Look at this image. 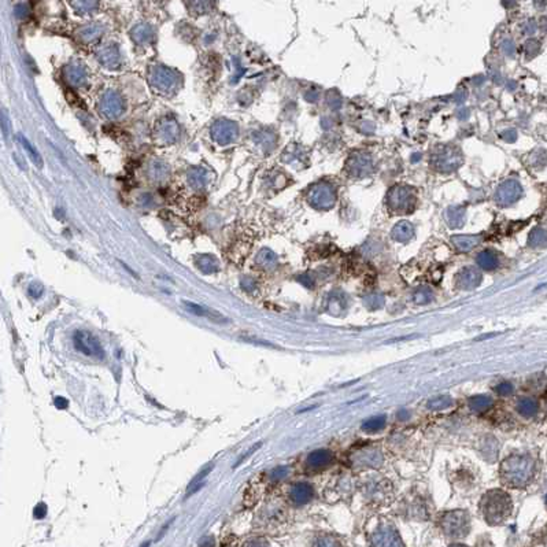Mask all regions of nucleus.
Listing matches in <instances>:
<instances>
[{
	"instance_id": "c756f323",
	"label": "nucleus",
	"mask_w": 547,
	"mask_h": 547,
	"mask_svg": "<svg viewBox=\"0 0 547 547\" xmlns=\"http://www.w3.org/2000/svg\"><path fill=\"white\" fill-rule=\"evenodd\" d=\"M244 547H268V545L265 541H250L245 543Z\"/></svg>"
},
{
	"instance_id": "bb28decb",
	"label": "nucleus",
	"mask_w": 547,
	"mask_h": 547,
	"mask_svg": "<svg viewBox=\"0 0 547 547\" xmlns=\"http://www.w3.org/2000/svg\"><path fill=\"white\" fill-rule=\"evenodd\" d=\"M21 139H22L23 146H25V147H26V149L29 150V155H30V158H33L34 162H36V165H37V166H41V158H40V155H39V154H37V153H36V150H34L33 147H30V146H29L28 140H26L25 137H21Z\"/></svg>"
},
{
	"instance_id": "9d476101",
	"label": "nucleus",
	"mask_w": 547,
	"mask_h": 547,
	"mask_svg": "<svg viewBox=\"0 0 547 547\" xmlns=\"http://www.w3.org/2000/svg\"><path fill=\"white\" fill-rule=\"evenodd\" d=\"M182 303H184V306H185V309L188 310L189 313L195 314V315H198V317H205V318L211 319V321H214V322H220V324H225V322H228V318H227V317H224L223 314L217 313V312L211 310V309L209 308L206 309L203 308V306L196 305V303L194 302H188V301H184Z\"/></svg>"
},
{
	"instance_id": "7ed1b4c3",
	"label": "nucleus",
	"mask_w": 547,
	"mask_h": 547,
	"mask_svg": "<svg viewBox=\"0 0 547 547\" xmlns=\"http://www.w3.org/2000/svg\"><path fill=\"white\" fill-rule=\"evenodd\" d=\"M442 531L451 539H461L468 535L470 528V519L465 510H453L443 516L440 521Z\"/></svg>"
},
{
	"instance_id": "c85d7f7f",
	"label": "nucleus",
	"mask_w": 547,
	"mask_h": 547,
	"mask_svg": "<svg viewBox=\"0 0 547 547\" xmlns=\"http://www.w3.org/2000/svg\"><path fill=\"white\" fill-rule=\"evenodd\" d=\"M54 405H55V407H58L59 410H65V409H68L69 407V402L65 398H62V396H57V398L54 399Z\"/></svg>"
},
{
	"instance_id": "b1692460",
	"label": "nucleus",
	"mask_w": 547,
	"mask_h": 547,
	"mask_svg": "<svg viewBox=\"0 0 547 547\" xmlns=\"http://www.w3.org/2000/svg\"><path fill=\"white\" fill-rule=\"evenodd\" d=\"M270 476H272V480H273V481H280V480L285 479V477L288 476V468H285V467L276 468V469L272 470Z\"/></svg>"
},
{
	"instance_id": "a211bd4d",
	"label": "nucleus",
	"mask_w": 547,
	"mask_h": 547,
	"mask_svg": "<svg viewBox=\"0 0 547 547\" xmlns=\"http://www.w3.org/2000/svg\"><path fill=\"white\" fill-rule=\"evenodd\" d=\"M453 406V399L447 395H442V396H435L429 402H428V409H432V410H443V409H447Z\"/></svg>"
},
{
	"instance_id": "6ab92c4d",
	"label": "nucleus",
	"mask_w": 547,
	"mask_h": 547,
	"mask_svg": "<svg viewBox=\"0 0 547 547\" xmlns=\"http://www.w3.org/2000/svg\"><path fill=\"white\" fill-rule=\"evenodd\" d=\"M453 240H454V244H456L457 248L461 251L470 250L479 243L477 237H473V236H457Z\"/></svg>"
},
{
	"instance_id": "f8f14e48",
	"label": "nucleus",
	"mask_w": 547,
	"mask_h": 547,
	"mask_svg": "<svg viewBox=\"0 0 547 547\" xmlns=\"http://www.w3.org/2000/svg\"><path fill=\"white\" fill-rule=\"evenodd\" d=\"M539 410V405L534 398H521L517 402V411L525 418L536 416V413Z\"/></svg>"
},
{
	"instance_id": "2eb2a0df",
	"label": "nucleus",
	"mask_w": 547,
	"mask_h": 547,
	"mask_svg": "<svg viewBox=\"0 0 547 547\" xmlns=\"http://www.w3.org/2000/svg\"><path fill=\"white\" fill-rule=\"evenodd\" d=\"M358 462L365 467H379L382 464V454L377 450H365L358 457Z\"/></svg>"
},
{
	"instance_id": "f257e3e1",
	"label": "nucleus",
	"mask_w": 547,
	"mask_h": 547,
	"mask_svg": "<svg viewBox=\"0 0 547 547\" xmlns=\"http://www.w3.org/2000/svg\"><path fill=\"white\" fill-rule=\"evenodd\" d=\"M534 461L528 456L513 454L503 460L501 465V479L510 487H524L534 476Z\"/></svg>"
},
{
	"instance_id": "ddd939ff",
	"label": "nucleus",
	"mask_w": 547,
	"mask_h": 547,
	"mask_svg": "<svg viewBox=\"0 0 547 547\" xmlns=\"http://www.w3.org/2000/svg\"><path fill=\"white\" fill-rule=\"evenodd\" d=\"M492 406V398L488 395H476L469 399V407L476 413H484Z\"/></svg>"
},
{
	"instance_id": "a878e982",
	"label": "nucleus",
	"mask_w": 547,
	"mask_h": 547,
	"mask_svg": "<svg viewBox=\"0 0 547 547\" xmlns=\"http://www.w3.org/2000/svg\"><path fill=\"white\" fill-rule=\"evenodd\" d=\"M431 301V292L427 288H421L416 294V302L417 303H428Z\"/></svg>"
},
{
	"instance_id": "412c9836",
	"label": "nucleus",
	"mask_w": 547,
	"mask_h": 547,
	"mask_svg": "<svg viewBox=\"0 0 547 547\" xmlns=\"http://www.w3.org/2000/svg\"><path fill=\"white\" fill-rule=\"evenodd\" d=\"M213 468H214V465L211 464V465H209L207 468H205L203 470H200L196 476H195L194 479L191 480V483L188 484V488H187V491H189L191 488H194V487H196L198 484H200V483H203V480H205V477L209 474V473L213 470Z\"/></svg>"
},
{
	"instance_id": "aec40b11",
	"label": "nucleus",
	"mask_w": 547,
	"mask_h": 547,
	"mask_svg": "<svg viewBox=\"0 0 547 547\" xmlns=\"http://www.w3.org/2000/svg\"><path fill=\"white\" fill-rule=\"evenodd\" d=\"M530 244L532 247H546L547 245V232L541 228L534 229L530 234Z\"/></svg>"
},
{
	"instance_id": "7c9ffc66",
	"label": "nucleus",
	"mask_w": 547,
	"mask_h": 547,
	"mask_svg": "<svg viewBox=\"0 0 547 547\" xmlns=\"http://www.w3.org/2000/svg\"><path fill=\"white\" fill-rule=\"evenodd\" d=\"M199 547H216V542L213 538H205V541H202Z\"/></svg>"
},
{
	"instance_id": "4468645a",
	"label": "nucleus",
	"mask_w": 547,
	"mask_h": 547,
	"mask_svg": "<svg viewBox=\"0 0 547 547\" xmlns=\"http://www.w3.org/2000/svg\"><path fill=\"white\" fill-rule=\"evenodd\" d=\"M386 424H387V418H386V416L371 417L369 420H366V421L362 424V431H365V432H368V433L379 432V431H382L383 428L386 427Z\"/></svg>"
},
{
	"instance_id": "dca6fc26",
	"label": "nucleus",
	"mask_w": 547,
	"mask_h": 547,
	"mask_svg": "<svg viewBox=\"0 0 547 547\" xmlns=\"http://www.w3.org/2000/svg\"><path fill=\"white\" fill-rule=\"evenodd\" d=\"M393 237L398 239L399 241H406L409 240L413 236V227L410 224L406 223V221H402L399 223L395 228H393Z\"/></svg>"
},
{
	"instance_id": "f03ea898",
	"label": "nucleus",
	"mask_w": 547,
	"mask_h": 547,
	"mask_svg": "<svg viewBox=\"0 0 547 547\" xmlns=\"http://www.w3.org/2000/svg\"><path fill=\"white\" fill-rule=\"evenodd\" d=\"M480 510L485 521L491 525L503 523L512 512V501L505 491L491 490L481 498Z\"/></svg>"
},
{
	"instance_id": "5701e85b",
	"label": "nucleus",
	"mask_w": 547,
	"mask_h": 547,
	"mask_svg": "<svg viewBox=\"0 0 547 547\" xmlns=\"http://www.w3.org/2000/svg\"><path fill=\"white\" fill-rule=\"evenodd\" d=\"M314 547H342L340 543L333 539V538H329V536H325V538H321L317 541V543L314 545Z\"/></svg>"
},
{
	"instance_id": "1a4fd4ad",
	"label": "nucleus",
	"mask_w": 547,
	"mask_h": 547,
	"mask_svg": "<svg viewBox=\"0 0 547 547\" xmlns=\"http://www.w3.org/2000/svg\"><path fill=\"white\" fill-rule=\"evenodd\" d=\"M314 490L309 483H297L291 487L290 499L295 506H303L313 499Z\"/></svg>"
},
{
	"instance_id": "f3484780",
	"label": "nucleus",
	"mask_w": 547,
	"mask_h": 547,
	"mask_svg": "<svg viewBox=\"0 0 547 547\" xmlns=\"http://www.w3.org/2000/svg\"><path fill=\"white\" fill-rule=\"evenodd\" d=\"M477 263L485 270H492L498 266V259L490 251H483L477 255Z\"/></svg>"
},
{
	"instance_id": "393cba45",
	"label": "nucleus",
	"mask_w": 547,
	"mask_h": 547,
	"mask_svg": "<svg viewBox=\"0 0 547 547\" xmlns=\"http://www.w3.org/2000/svg\"><path fill=\"white\" fill-rule=\"evenodd\" d=\"M33 516L37 520H41V519H44V517H46V516H47V505L44 503V502H40V503H37V505L34 506Z\"/></svg>"
},
{
	"instance_id": "4be33fe9",
	"label": "nucleus",
	"mask_w": 547,
	"mask_h": 547,
	"mask_svg": "<svg viewBox=\"0 0 547 547\" xmlns=\"http://www.w3.org/2000/svg\"><path fill=\"white\" fill-rule=\"evenodd\" d=\"M514 391V387L510 384V383H501L495 387V392L499 395V396H509L512 395Z\"/></svg>"
},
{
	"instance_id": "9b49d317",
	"label": "nucleus",
	"mask_w": 547,
	"mask_h": 547,
	"mask_svg": "<svg viewBox=\"0 0 547 547\" xmlns=\"http://www.w3.org/2000/svg\"><path fill=\"white\" fill-rule=\"evenodd\" d=\"M480 279L481 277H480V273L477 270H474L472 268H467L458 274V284L461 288L470 290V288H474V287L479 285Z\"/></svg>"
},
{
	"instance_id": "39448f33",
	"label": "nucleus",
	"mask_w": 547,
	"mask_h": 547,
	"mask_svg": "<svg viewBox=\"0 0 547 547\" xmlns=\"http://www.w3.org/2000/svg\"><path fill=\"white\" fill-rule=\"evenodd\" d=\"M75 347L77 351H80L88 357H95L97 359L104 358V350L99 339L92 335L91 332L77 331L75 335Z\"/></svg>"
},
{
	"instance_id": "6e6552de",
	"label": "nucleus",
	"mask_w": 547,
	"mask_h": 547,
	"mask_svg": "<svg viewBox=\"0 0 547 547\" xmlns=\"http://www.w3.org/2000/svg\"><path fill=\"white\" fill-rule=\"evenodd\" d=\"M520 195H521V187L519 182H503L496 191V202L499 205H510L519 199Z\"/></svg>"
},
{
	"instance_id": "cd10ccee",
	"label": "nucleus",
	"mask_w": 547,
	"mask_h": 547,
	"mask_svg": "<svg viewBox=\"0 0 547 547\" xmlns=\"http://www.w3.org/2000/svg\"><path fill=\"white\" fill-rule=\"evenodd\" d=\"M261 446H262V442H258V443H255V445H254V446H252V447H251L250 450H248V451H247V453H245L244 456H243V457H241V458H239V460H237V462L234 464V468H237V467H239V465H241V464H243V462H244L245 460L248 458V457L252 456V454H254V453H255V451H257L258 449L261 447Z\"/></svg>"
},
{
	"instance_id": "20e7f679",
	"label": "nucleus",
	"mask_w": 547,
	"mask_h": 547,
	"mask_svg": "<svg viewBox=\"0 0 547 547\" xmlns=\"http://www.w3.org/2000/svg\"><path fill=\"white\" fill-rule=\"evenodd\" d=\"M388 205L398 213H406L416 205V195L410 187H393L388 194Z\"/></svg>"
},
{
	"instance_id": "2f4dec72",
	"label": "nucleus",
	"mask_w": 547,
	"mask_h": 547,
	"mask_svg": "<svg viewBox=\"0 0 547 547\" xmlns=\"http://www.w3.org/2000/svg\"><path fill=\"white\" fill-rule=\"evenodd\" d=\"M450 547H468V546H464V545H453V546Z\"/></svg>"
},
{
	"instance_id": "473e14b6",
	"label": "nucleus",
	"mask_w": 547,
	"mask_h": 547,
	"mask_svg": "<svg viewBox=\"0 0 547 547\" xmlns=\"http://www.w3.org/2000/svg\"><path fill=\"white\" fill-rule=\"evenodd\" d=\"M143 547H150V542H146L144 545H143Z\"/></svg>"
},
{
	"instance_id": "0eeeda50",
	"label": "nucleus",
	"mask_w": 547,
	"mask_h": 547,
	"mask_svg": "<svg viewBox=\"0 0 547 547\" xmlns=\"http://www.w3.org/2000/svg\"><path fill=\"white\" fill-rule=\"evenodd\" d=\"M333 462V454L329 450H314L306 458V469L309 472H319L324 470Z\"/></svg>"
},
{
	"instance_id": "423d86ee",
	"label": "nucleus",
	"mask_w": 547,
	"mask_h": 547,
	"mask_svg": "<svg viewBox=\"0 0 547 547\" xmlns=\"http://www.w3.org/2000/svg\"><path fill=\"white\" fill-rule=\"evenodd\" d=\"M372 547H405L398 532L391 527H382L372 536Z\"/></svg>"
}]
</instances>
